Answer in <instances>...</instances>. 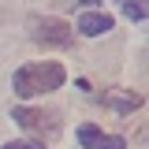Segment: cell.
<instances>
[{"label": "cell", "instance_id": "6da1fadb", "mask_svg": "<svg viewBox=\"0 0 149 149\" xmlns=\"http://www.w3.org/2000/svg\"><path fill=\"white\" fill-rule=\"evenodd\" d=\"M63 67L56 63V60H45V63H26V67H19L15 78H11V86H15L19 97H37V93H52L63 86Z\"/></svg>", "mask_w": 149, "mask_h": 149}, {"label": "cell", "instance_id": "5b68a950", "mask_svg": "<svg viewBox=\"0 0 149 149\" xmlns=\"http://www.w3.org/2000/svg\"><path fill=\"white\" fill-rule=\"evenodd\" d=\"M104 104H112L116 112H134L142 108V93H130V90H116V93H104Z\"/></svg>", "mask_w": 149, "mask_h": 149}, {"label": "cell", "instance_id": "3957f363", "mask_svg": "<svg viewBox=\"0 0 149 149\" xmlns=\"http://www.w3.org/2000/svg\"><path fill=\"white\" fill-rule=\"evenodd\" d=\"M11 119H15L19 127L34 130V134H56V130H60L56 116H49V112H41V108H22V104H19V108L11 112Z\"/></svg>", "mask_w": 149, "mask_h": 149}, {"label": "cell", "instance_id": "277c9868", "mask_svg": "<svg viewBox=\"0 0 149 149\" xmlns=\"http://www.w3.org/2000/svg\"><path fill=\"white\" fill-rule=\"evenodd\" d=\"M108 30H112V15H104V11H86L78 19V34H86V37L108 34Z\"/></svg>", "mask_w": 149, "mask_h": 149}, {"label": "cell", "instance_id": "ba28073f", "mask_svg": "<svg viewBox=\"0 0 149 149\" xmlns=\"http://www.w3.org/2000/svg\"><path fill=\"white\" fill-rule=\"evenodd\" d=\"M93 149H127V142H123L119 134H108V138L101 134V142H97V146H93Z\"/></svg>", "mask_w": 149, "mask_h": 149}, {"label": "cell", "instance_id": "9c48e42d", "mask_svg": "<svg viewBox=\"0 0 149 149\" xmlns=\"http://www.w3.org/2000/svg\"><path fill=\"white\" fill-rule=\"evenodd\" d=\"M4 149H45L41 142H8Z\"/></svg>", "mask_w": 149, "mask_h": 149}, {"label": "cell", "instance_id": "8992f818", "mask_svg": "<svg viewBox=\"0 0 149 149\" xmlns=\"http://www.w3.org/2000/svg\"><path fill=\"white\" fill-rule=\"evenodd\" d=\"M78 142H82V149H93L101 142V130L93 127V123H82V127H78Z\"/></svg>", "mask_w": 149, "mask_h": 149}, {"label": "cell", "instance_id": "7a4b0ae2", "mask_svg": "<svg viewBox=\"0 0 149 149\" xmlns=\"http://www.w3.org/2000/svg\"><path fill=\"white\" fill-rule=\"evenodd\" d=\"M34 41L37 45H56V49H63V45H71V26H67L63 19H37L34 22Z\"/></svg>", "mask_w": 149, "mask_h": 149}, {"label": "cell", "instance_id": "52a82bcc", "mask_svg": "<svg viewBox=\"0 0 149 149\" xmlns=\"http://www.w3.org/2000/svg\"><path fill=\"white\" fill-rule=\"evenodd\" d=\"M123 15L134 19V22H142V19H146V4H142V0H127V4H123Z\"/></svg>", "mask_w": 149, "mask_h": 149}]
</instances>
